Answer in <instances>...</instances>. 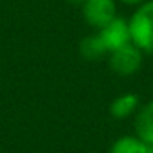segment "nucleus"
Masks as SVG:
<instances>
[{"mask_svg": "<svg viewBox=\"0 0 153 153\" xmlns=\"http://www.w3.org/2000/svg\"><path fill=\"white\" fill-rule=\"evenodd\" d=\"M109 153H145V145L137 135H122L110 145Z\"/></svg>", "mask_w": 153, "mask_h": 153, "instance_id": "8", "label": "nucleus"}, {"mask_svg": "<svg viewBox=\"0 0 153 153\" xmlns=\"http://www.w3.org/2000/svg\"><path fill=\"white\" fill-rule=\"evenodd\" d=\"M135 135L145 143H153V100L143 104L137 110Z\"/></svg>", "mask_w": 153, "mask_h": 153, "instance_id": "5", "label": "nucleus"}, {"mask_svg": "<svg viewBox=\"0 0 153 153\" xmlns=\"http://www.w3.org/2000/svg\"><path fill=\"white\" fill-rule=\"evenodd\" d=\"M79 53H81V56L87 61H97V59L105 56L109 51L105 50L99 33H94V35H89V36H84L82 40H81Z\"/></svg>", "mask_w": 153, "mask_h": 153, "instance_id": "7", "label": "nucleus"}, {"mask_svg": "<svg viewBox=\"0 0 153 153\" xmlns=\"http://www.w3.org/2000/svg\"><path fill=\"white\" fill-rule=\"evenodd\" d=\"M119 2H122L125 5H140L143 2H146V0H119Z\"/></svg>", "mask_w": 153, "mask_h": 153, "instance_id": "9", "label": "nucleus"}, {"mask_svg": "<svg viewBox=\"0 0 153 153\" xmlns=\"http://www.w3.org/2000/svg\"><path fill=\"white\" fill-rule=\"evenodd\" d=\"M138 107H140V97L133 92H125L110 102L109 112L114 119L123 120L127 117H130L132 114H135L138 110Z\"/></svg>", "mask_w": 153, "mask_h": 153, "instance_id": "6", "label": "nucleus"}, {"mask_svg": "<svg viewBox=\"0 0 153 153\" xmlns=\"http://www.w3.org/2000/svg\"><path fill=\"white\" fill-rule=\"evenodd\" d=\"M130 41L142 53H153V0L138 5L128 20Z\"/></svg>", "mask_w": 153, "mask_h": 153, "instance_id": "1", "label": "nucleus"}, {"mask_svg": "<svg viewBox=\"0 0 153 153\" xmlns=\"http://www.w3.org/2000/svg\"><path fill=\"white\" fill-rule=\"evenodd\" d=\"M115 17V0H84L82 2V18L94 30L104 28Z\"/></svg>", "mask_w": 153, "mask_h": 153, "instance_id": "3", "label": "nucleus"}, {"mask_svg": "<svg viewBox=\"0 0 153 153\" xmlns=\"http://www.w3.org/2000/svg\"><path fill=\"white\" fill-rule=\"evenodd\" d=\"M99 36L102 40L104 46L109 53L132 43L130 41V30H128V22L122 17H115L112 22L105 25L104 28L99 30Z\"/></svg>", "mask_w": 153, "mask_h": 153, "instance_id": "4", "label": "nucleus"}, {"mask_svg": "<svg viewBox=\"0 0 153 153\" xmlns=\"http://www.w3.org/2000/svg\"><path fill=\"white\" fill-rule=\"evenodd\" d=\"M143 53L133 43H128L112 51L109 58L110 69L119 76H132L142 68Z\"/></svg>", "mask_w": 153, "mask_h": 153, "instance_id": "2", "label": "nucleus"}]
</instances>
